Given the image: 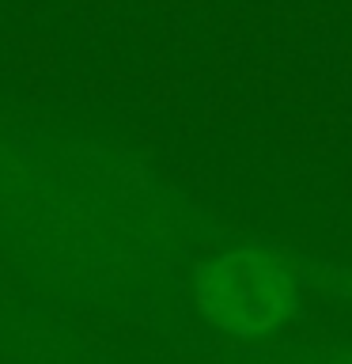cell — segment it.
<instances>
[{"label":"cell","mask_w":352,"mask_h":364,"mask_svg":"<svg viewBox=\"0 0 352 364\" xmlns=\"http://www.w3.org/2000/svg\"><path fill=\"white\" fill-rule=\"evenodd\" d=\"M197 307L216 330L261 338L288 323L299 307V284L261 250H227L197 273Z\"/></svg>","instance_id":"obj_1"}]
</instances>
